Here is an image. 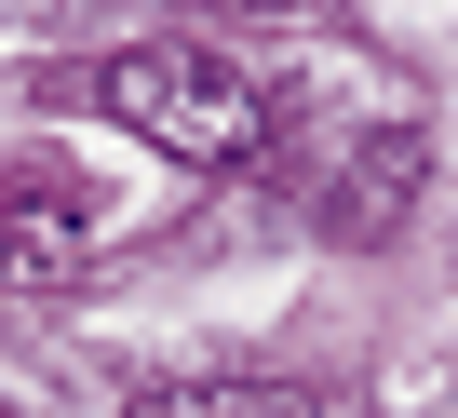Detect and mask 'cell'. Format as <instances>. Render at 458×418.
Segmentation results:
<instances>
[{"label":"cell","instance_id":"2","mask_svg":"<svg viewBox=\"0 0 458 418\" xmlns=\"http://www.w3.org/2000/svg\"><path fill=\"white\" fill-rule=\"evenodd\" d=\"M95 257V189L55 175V162H0V284H68Z\"/></svg>","mask_w":458,"mask_h":418},{"label":"cell","instance_id":"3","mask_svg":"<svg viewBox=\"0 0 458 418\" xmlns=\"http://www.w3.org/2000/svg\"><path fill=\"white\" fill-rule=\"evenodd\" d=\"M135 418H337V405L297 378H189V391H148Z\"/></svg>","mask_w":458,"mask_h":418},{"label":"cell","instance_id":"1","mask_svg":"<svg viewBox=\"0 0 458 418\" xmlns=\"http://www.w3.org/2000/svg\"><path fill=\"white\" fill-rule=\"evenodd\" d=\"M108 122L189 175H229V162L270 149V81L216 41H135V55H108Z\"/></svg>","mask_w":458,"mask_h":418}]
</instances>
